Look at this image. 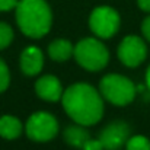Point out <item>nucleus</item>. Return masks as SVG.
I'll return each instance as SVG.
<instances>
[{
    "instance_id": "9d476101",
    "label": "nucleus",
    "mask_w": 150,
    "mask_h": 150,
    "mask_svg": "<svg viewBox=\"0 0 150 150\" xmlns=\"http://www.w3.org/2000/svg\"><path fill=\"white\" fill-rule=\"evenodd\" d=\"M44 64V55L40 48L28 47L22 51L21 55V69L26 76H35L41 71Z\"/></svg>"
},
{
    "instance_id": "39448f33",
    "label": "nucleus",
    "mask_w": 150,
    "mask_h": 150,
    "mask_svg": "<svg viewBox=\"0 0 150 150\" xmlns=\"http://www.w3.org/2000/svg\"><path fill=\"white\" fill-rule=\"evenodd\" d=\"M89 26L99 38H111L120 28V15L109 6H99L91 13Z\"/></svg>"
},
{
    "instance_id": "f257e3e1",
    "label": "nucleus",
    "mask_w": 150,
    "mask_h": 150,
    "mask_svg": "<svg viewBox=\"0 0 150 150\" xmlns=\"http://www.w3.org/2000/svg\"><path fill=\"white\" fill-rule=\"evenodd\" d=\"M61 102L67 115L83 127L93 125L102 118V95L88 83H74L67 88L61 96Z\"/></svg>"
},
{
    "instance_id": "423d86ee",
    "label": "nucleus",
    "mask_w": 150,
    "mask_h": 150,
    "mask_svg": "<svg viewBox=\"0 0 150 150\" xmlns=\"http://www.w3.org/2000/svg\"><path fill=\"white\" fill-rule=\"evenodd\" d=\"M25 128H26V134L31 140L48 142L57 136L58 122L54 118V115H51L45 111H40L29 117Z\"/></svg>"
},
{
    "instance_id": "ddd939ff",
    "label": "nucleus",
    "mask_w": 150,
    "mask_h": 150,
    "mask_svg": "<svg viewBox=\"0 0 150 150\" xmlns=\"http://www.w3.org/2000/svg\"><path fill=\"white\" fill-rule=\"evenodd\" d=\"M64 139L70 146L82 149L83 144L89 140V133L80 124L79 125H70L64 130Z\"/></svg>"
},
{
    "instance_id": "1a4fd4ad",
    "label": "nucleus",
    "mask_w": 150,
    "mask_h": 150,
    "mask_svg": "<svg viewBox=\"0 0 150 150\" xmlns=\"http://www.w3.org/2000/svg\"><path fill=\"white\" fill-rule=\"evenodd\" d=\"M35 92L37 95L44 100L48 102H57L63 96V88L60 80L52 76V74H45L40 77L35 83Z\"/></svg>"
},
{
    "instance_id": "f8f14e48",
    "label": "nucleus",
    "mask_w": 150,
    "mask_h": 150,
    "mask_svg": "<svg viewBox=\"0 0 150 150\" xmlns=\"http://www.w3.org/2000/svg\"><path fill=\"white\" fill-rule=\"evenodd\" d=\"M74 52V47L67 40H54L48 45V55L55 61H66Z\"/></svg>"
},
{
    "instance_id": "4468645a",
    "label": "nucleus",
    "mask_w": 150,
    "mask_h": 150,
    "mask_svg": "<svg viewBox=\"0 0 150 150\" xmlns=\"http://www.w3.org/2000/svg\"><path fill=\"white\" fill-rule=\"evenodd\" d=\"M125 150H150V140L144 136H133L127 140Z\"/></svg>"
},
{
    "instance_id": "412c9836",
    "label": "nucleus",
    "mask_w": 150,
    "mask_h": 150,
    "mask_svg": "<svg viewBox=\"0 0 150 150\" xmlns=\"http://www.w3.org/2000/svg\"><path fill=\"white\" fill-rule=\"evenodd\" d=\"M146 85H147V88L150 91V66L147 67V71H146Z\"/></svg>"
},
{
    "instance_id": "f03ea898",
    "label": "nucleus",
    "mask_w": 150,
    "mask_h": 150,
    "mask_svg": "<svg viewBox=\"0 0 150 150\" xmlns=\"http://www.w3.org/2000/svg\"><path fill=\"white\" fill-rule=\"evenodd\" d=\"M19 29L29 38H41L51 28L52 15L45 0H19L16 6Z\"/></svg>"
},
{
    "instance_id": "aec40b11",
    "label": "nucleus",
    "mask_w": 150,
    "mask_h": 150,
    "mask_svg": "<svg viewBox=\"0 0 150 150\" xmlns=\"http://www.w3.org/2000/svg\"><path fill=\"white\" fill-rule=\"evenodd\" d=\"M137 4L142 10L150 12V0H137Z\"/></svg>"
},
{
    "instance_id": "f3484780",
    "label": "nucleus",
    "mask_w": 150,
    "mask_h": 150,
    "mask_svg": "<svg viewBox=\"0 0 150 150\" xmlns=\"http://www.w3.org/2000/svg\"><path fill=\"white\" fill-rule=\"evenodd\" d=\"M83 150H105L103 149V144L100 140H93V139H89L85 144H83Z\"/></svg>"
},
{
    "instance_id": "9b49d317",
    "label": "nucleus",
    "mask_w": 150,
    "mask_h": 150,
    "mask_svg": "<svg viewBox=\"0 0 150 150\" xmlns=\"http://www.w3.org/2000/svg\"><path fill=\"white\" fill-rule=\"evenodd\" d=\"M22 122L12 115H4L0 118V136L6 140L18 139L22 134Z\"/></svg>"
},
{
    "instance_id": "a211bd4d",
    "label": "nucleus",
    "mask_w": 150,
    "mask_h": 150,
    "mask_svg": "<svg viewBox=\"0 0 150 150\" xmlns=\"http://www.w3.org/2000/svg\"><path fill=\"white\" fill-rule=\"evenodd\" d=\"M19 0H0V12H7L16 9Z\"/></svg>"
},
{
    "instance_id": "6ab92c4d",
    "label": "nucleus",
    "mask_w": 150,
    "mask_h": 150,
    "mask_svg": "<svg viewBox=\"0 0 150 150\" xmlns=\"http://www.w3.org/2000/svg\"><path fill=\"white\" fill-rule=\"evenodd\" d=\"M142 32H143V35H144V38L150 41V16H147L144 21H143V23H142Z\"/></svg>"
},
{
    "instance_id": "0eeeda50",
    "label": "nucleus",
    "mask_w": 150,
    "mask_h": 150,
    "mask_svg": "<svg viewBox=\"0 0 150 150\" xmlns=\"http://www.w3.org/2000/svg\"><path fill=\"white\" fill-rule=\"evenodd\" d=\"M147 55V47L144 41L136 35L125 37L118 47V58L127 67L140 66Z\"/></svg>"
},
{
    "instance_id": "dca6fc26",
    "label": "nucleus",
    "mask_w": 150,
    "mask_h": 150,
    "mask_svg": "<svg viewBox=\"0 0 150 150\" xmlns=\"http://www.w3.org/2000/svg\"><path fill=\"white\" fill-rule=\"evenodd\" d=\"M10 82V74H9V69L6 66V63L0 58V93L4 92L9 86Z\"/></svg>"
},
{
    "instance_id": "7ed1b4c3",
    "label": "nucleus",
    "mask_w": 150,
    "mask_h": 150,
    "mask_svg": "<svg viewBox=\"0 0 150 150\" xmlns=\"http://www.w3.org/2000/svg\"><path fill=\"white\" fill-rule=\"evenodd\" d=\"M99 91L102 98L109 100L114 105L124 106L133 102L136 96L134 83L122 74H106L99 83Z\"/></svg>"
},
{
    "instance_id": "6e6552de",
    "label": "nucleus",
    "mask_w": 150,
    "mask_h": 150,
    "mask_svg": "<svg viewBox=\"0 0 150 150\" xmlns=\"http://www.w3.org/2000/svg\"><path fill=\"white\" fill-rule=\"evenodd\" d=\"M128 139H130V127L122 121L109 124L100 131L99 136V140L102 142L105 150L120 149L127 143Z\"/></svg>"
},
{
    "instance_id": "20e7f679",
    "label": "nucleus",
    "mask_w": 150,
    "mask_h": 150,
    "mask_svg": "<svg viewBox=\"0 0 150 150\" xmlns=\"http://www.w3.org/2000/svg\"><path fill=\"white\" fill-rule=\"evenodd\" d=\"M73 55H74L76 61L83 69H86L89 71L102 70L109 60L108 48L95 38L80 40L74 47Z\"/></svg>"
},
{
    "instance_id": "2eb2a0df",
    "label": "nucleus",
    "mask_w": 150,
    "mask_h": 150,
    "mask_svg": "<svg viewBox=\"0 0 150 150\" xmlns=\"http://www.w3.org/2000/svg\"><path fill=\"white\" fill-rule=\"evenodd\" d=\"M12 40H13V31H12V28L7 23L0 22V50H3L7 45H10Z\"/></svg>"
}]
</instances>
